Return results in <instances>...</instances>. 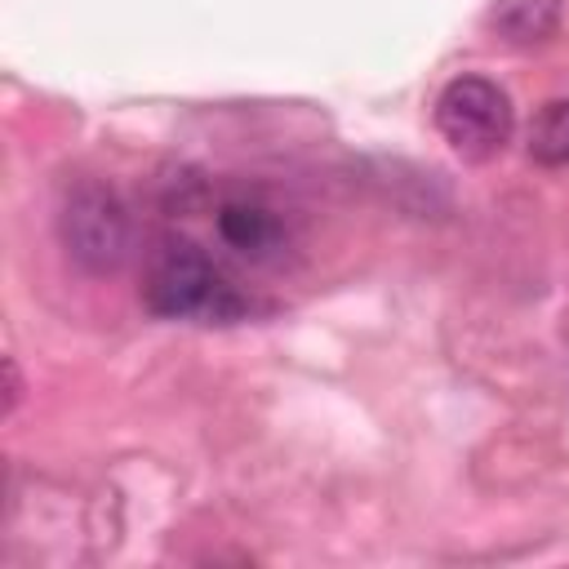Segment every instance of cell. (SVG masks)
Here are the masks:
<instances>
[{
    "label": "cell",
    "instance_id": "6da1fadb",
    "mask_svg": "<svg viewBox=\"0 0 569 569\" xmlns=\"http://www.w3.org/2000/svg\"><path fill=\"white\" fill-rule=\"evenodd\" d=\"M142 307L156 320H200V325H231L249 316V298L227 280V271L182 236L160 240V249L147 258Z\"/></svg>",
    "mask_w": 569,
    "mask_h": 569
},
{
    "label": "cell",
    "instance_id": "7a4b0ae2",
    "mask_svg": "<svg viewBox=\"0 0 569 569\" xmlns=\"http://www.w3.org/2000/svg\"><path fill=\"white\" fill-rule=\"evenodd\" d=\"M58 240L67 258L89 276H111L133 253V218L116 187L107 182H76L58 204Z\"/></svg>",
    "mask_w": 569,
    "mask_h": 569
},
{
    "label": "cell",
    "instance_id": "3957f363",
    "mask_svg": "<svg viewBox=\"0 0 569 569\" xmlns=\"http://www.w3.org/2000/svg\"><path fill=\"white\" fill-rule=\"evenodd\" d=\"M436 129L462 160H493L516 129V107L507 89L489 76H453L436 93Z\"/></svg>",
    "mask_w": 569,
    "mask_h": 569
},
{
    "label": "cell",
    "instance_id": "277c9868",
    "mask_svg": "<svg viewBox=\"0 0 569 569\" xmlns=\"http://www.w3.org/2000/svg\"><path fill=\"white\" fill-rule=\"evenodd\" d=\"M213 227H218V240L227 249H236L240 258H253V262H267L271 253H280L284 244V222L280 213L262 200V196H227L213 213Z\"/></svg>",
    "mask_w": 569,
    "mask_h": 569
},
{
    "label": "cell",
    "instance_id": "5b68a950",
    "mask_svg": "<svg viewBox=\"0 0 569 569\" xmlns=\"http://www.w3.org/2000/svg\"><path fill=\"white\" fill-rule=\"evenodd\" d=\"M560 18H565L560 0H493L485 13L489 31L516 49H533V44L551 40L560 31Z\"/></svg>",
    "mask_w": 569,
    "mask_h": 569
},
{
    "label": "cell",
    "instance_id": "8992f818",
    "mask_svg": "<svg viewBox=\"0 0 569 569\" xmlns=\"http://www.w3.org/2000/svg\"><path fill=\"white\" fill-rule=\"evenodd\" d=\"M529 156L547 169H569V98H556L533 116Z\"/></svg>",
    "mask_w": 569,
    "mask_h": 569
}]
</instances>
